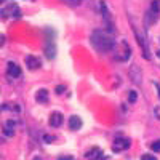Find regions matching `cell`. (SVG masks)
Wrapping results in <instances>:
<instances>
[{"instance_id": "52a82bcc", "label": "cell", "mask_w": 160, "mask_h": 160, "mask_svg": "<svg viewBox=\"0 0 160 160\" xmlns=\"http://www.w3.org/2000/svg\"><path fill=\"white\" fill-rule=\"evenodd\" d=\"M26 62H28L29 69H38L40 68V59L35 58V56H28L26 58Z\"/></svg>"}, {"instance_id": "4fadbf2b", "label": "cell", "mask_w": 160, "mask_h": 160, "mask_svg": "<svg viewBox=\"0 0 160 160\" xmlns=\"http://www.w3.org/2000/svg\"><path fill=\"white\" fill-rule=\"evenodd\" d=\"M152 149H154V151H160V141H157V142L152 144Z\"/></svg>"}, {"instance_id": "3957f363", "label": "cell", "mask_w": 160, "mask_h": 160, "mask_svg": "<svg viewBox=\"0 0 160 160\" xmlns=\"http://www.w3.org/2000/svg\"><path fill=\"white\" fill-rule=\"evenodd\" d=\"M7 72L10 77H21V68L15 62H8L7 66Z\"/></svg>"}, {"instance_id": "9c48e42d", "label": "cell", "mask_w": 160, "mask_h": 160, "mask_svg": "<svg viewBox=\"0 0 160 160\" xmlns=\"http://www.w3.org/2000/svg\"><path fill=\"white\" fill-rule=\"evenodd\" d=\"M45 51H47V56H48L50 59L55 58V45H53V43H50L48 47H45Z\"/></svg>"}, {"instance_id": "5b68a950", "label": "cell", "mask_w": 160, "mask_h": 160, "mask_svg": "<svg viewBox=\"0 0 160 160\" xmlns=\"http://www.w3.org/2000/svg\"><path fill=\"white\" fill-rule=\"evenodd\" d=\"M69 128L71 130H78V128H82V120H80V117L78 115H71V118H69Z\"/></svg>"}, {"instance_id": "7a4b0ae2", "label": "cell", "mask_w": 160, "mask_h": 160, "mask_svg": "<svg viewBox=\"0 0 160 160\" xmlns=\"http://www.w3.org/2000/svg\"><path fill=\"white\" fill-rule=\"evenodd\" d=\"M158 3L157 2H152L151 3V8L148 10V13H146V28H151V26L157 21V16H158Z\"/></svg>"}, {"instance_id": "30bf717a", "label": "cell", "mask_w": 160, "mask_h": 160, "mask_svg": "<svg viewBox=\"0 0 160 160\" xmlns=\"http://www.w3.org/2000/svg\"><path fill=\"white\" fill-rule=\"evenodd\" d=\"M136 98H138L136 91H131V93H130V98H128V99H130V102H135V101H136Z\"/></svg>"}, {"instance_id": "277c9868", "label": "cell", "mask_w": 160, "mask_h": 160, "mask_svg": "<svg viewBox=\"0 0 160 160\" xmlns=\"http://www.w3.org/2000/svg\"><path fill=\"white\" fill-rule=\"evenodd\" d=\"M62 123V114L61 112H53L50 115V125L51 127H59Z\"/></svg>"}, {"instance_id": "5bb4252c", "label": "cell", "mask_w": 160, "mask_h": 160, "mask_svg": "<svg viewBox=\"0 0 160 160\" xmlns=\"http://www.w3.org/2000/svg\"><path fill=\"white\" fill-rule=\"evenodd\" d=\"M59 160H74V157L68 155V157H59Z\"/></svg>"}, {"instance_id": "ba28073f", "label": "cell", "mask_w": 160, "mask_h": 160, "mask_svg": "<svg viewBox=\"0 0 160 160\" xmlns=\"http://www.w3.org/2000/svg\"><path fill=\"white\" fill-rule=\"evenodd\" d=\"M35 99H37V102H47L48 101V91L47 90H38L37 91V95H35Z\"/></svg>"}, {"instance_id": "6da1fadb", "label": "cell", "mask_w": 160, "mask_h": 160, "mask_svg": "<svg viewBox=\"0 0 160 160\" xmlns=\"http://www.w3.org/2000/svg\"><path fill=\"white\" fill-rule=\"evenodd\" d=\"M91 43L98 51L106 53V51H111L115 47V40L111 34L104 32V31H95L91 35Z\"/></svg>"}, {"instance_id": "8992f818", "label": "cell", "mask_w": 160, "mask_h": 160, "mask_svg": "<svg viewBox=\"0 0 160 160\" xmlns=\"http://www.w3.org/2000/svg\"><path fill=\"white\" fill-rule=\"evenodd\" d=\"M130 148V141L128 139H115L114 141V151H120V149H128Z\"/></svg>"}, {"instance_id": "7c38bea8", "label": "cell", "mask_w": 160, "mask_h": 160, "mask_svg": "<svg viewBox=\"0 0 160 160\" xmlns=\"http://www.w3.org/2000/svg\"><path fill=\"white\" fill-rule=\"evenodd\" d=\"M64 85H59V87H56V93H58V95H61V93H64Z\"/></svg>"}, {"instance_id": "8fae6325", "label": "cell", "mask_w": 160, "mask_h": 160, "mask_svg": "<svg viewBox=\"0 0 160 160\" xmlns=\"http://www.w3.org/2000/svg\"><path fill=\"white\" fill-rule=\"evenodd\" d=\"M141 160H157V158H155L152 154H146V155H142V157H141Z\"/></svg>"}]
</instances>
